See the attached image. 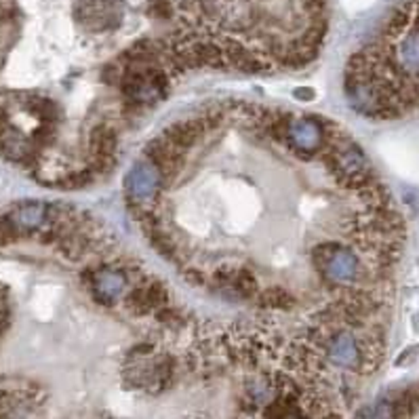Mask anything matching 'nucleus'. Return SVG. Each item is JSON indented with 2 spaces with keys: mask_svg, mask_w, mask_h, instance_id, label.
Listing matches in <instances>:
<instances>
[{
  "mask_svg": "<svg viewBox=\"0 0 419 419\" xmlns=\"http://www.w3.org/2000/svg\"><path fill=\"white\" fill-rule=\"evenodd\" d=\"M310 255H312L310 257L312 266L333 287H350L358 280L369 278V274H365V268L356 251L337 241L317 245Z\"/></svg>",
  "mask_w": 419,
  "mask_h": 419,
  "instance_id": "f257e3e1",
  "label": "nucleus"
},
{
  "mask_svg": "<svg viewBox=\"0 0 419 419\" xmlns=\"http://www.w3.org/2000/svg\"><path fill=\"white\" fill-rule=\"evenodd\" d=\"M162 185H165L162 171L148 158L135 162L125 177L127 198L131 206H139V208H150Z\"/></svg>",
  "mask_w": 419,
  "mask_h": 419,
  "instance_id": "f03ea898",
  "label": "nucleus"
},
{
  "mask_svg": "<svg viewBox=\"0 0 419 419\" xmlns=\"http://www.w3.org/2000/svg\"><path fill=\"white\" fill-rule=\"evenodd\" d=\"M89 289L95 297L97 303L101 305H114L119 299L127 297V289H129V276L119 270V268H110L103 266L91 272L89 276Z\"/></svg>",
  "mask_w": 419,
  "mask_h": 419,
  "instance_id": "7ed1b4c3",
  "label": "nucleus"
},
{
  "mask_svg": "<svg viewBox=\"0 0 419 419\" xmlns=\"http://www.w3.org/2000/svg\"><path fill=\"white\" fill-rule=\"evenodd\" d=\"M287 142L297 154L310 156L325 144V125L317 119H293Z\"/></svg>",
  "mask_w": 419,
  "mask_h": 419,
  "instance_id": "20e7f679",
  "label": "nucleus"
},
{
  "mask_svg": "<svg viewBox=\"0 0 419 419\" xmlns=\"http://www.w3.org/2000/svg\"><path fill=\"white\" fill-rule=\"evenodd\" d=\"M0 152L13 160L28 162L34 158V144H32V139L22 135L17 129L5 125V127H0Z\"/></svg>",
  "mask_w": 419,
  "mask_h": 419,
  "instance_id": "39448f33",
  "label": "nucleus"
},
{
  "mask_svg": "<svg viewBox=\"0 0 419 419\" xmlns=\"http://www.w3.org/2000/svg\"><path fill=\"white\" fill-rule=\"evenodd\" d=\"M51 215H53V208L47 206L45 202H30L15 208L9 218L22 232H28V230L40 228L43 224H51Z\"/></svg>",
  "mask_w": 419,
  "mask_h": 419,
  "instance_id": "423d86ee",
  "label": "nucleus"
},
{
  "mask_svg": "<svg viewBox=\"0 0 419 419\" xmlns=\"http://www.w3.org/2000/svg\"><path fill=\"white\" fill-rule=\"evenodd\" d=\"M261 307L266 310H289L297 303V299L284 289H266L255 295Z\"/></svg>",
  "mask_w": 419,
  "mask_h": 419,
  "instance_id": "0eeeda50",
  "label": "nucleus"
},
{
  "mask_svg": "<svg viewBox=\"0 0 419 419\" xmlns=\"http://www.w3.org/2000/svg\"><path fill=\"white\" fill-rule=\"evenodd\" d=\"M295 97H297V99H303V101H307V99H312V97H314V93H312V91H301V89H297V91H295Z\"/></svg>",
  "mask_w": 419,
  "mask_h": 419,
  "instance_id": "6e6552de",
  "label": "nucleus"
},
{
  "mask_svg": "<svg viewBox=\"0 0 419 419\" xmlns=\"http://www.w3.org/2000/svg\"><path fill=\"white\" fill-rule=\"evenodd\" d=\"M5 125H7V112L3 106H0V127H5Z\"/></svg>",
  "mask_w": 419,
  "mask_h": 419,
  "instance_id": "1a4fd4ad",
  "label": "nucleus"
}]
</instances>
